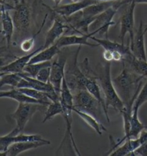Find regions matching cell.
Listing matches in <instances>:
<instances>
[{"mask_svg": "<svg viewBox=\"0 0 147 156\" xmlns=\"http://www.w3.org/2000/svg\"><path fill=\"white\" fill-rule=\"evenodd\" d=\"M20 91L24 92L30 97L38 100L42 105L47 106L52 102L46 92L40 91V90L32 89V88H19Z\"/></svg>", "mask_w": 147, "mask_h": 156, "instance_id": "cell-28", "label": "cell"}, {"mask_svg": "<svg viewBox=\"0 0 147 156\" xmlns=\"http://www.w3.org/2000/svg\"><path fill=\"white\" fill-rule=\"evenodd\" d=\"M96 2H98L96 0H80L76 2H71L67 5L54 7L53 9L49 7V9L55 14H58L61 17H68Z\"/></svg>", "mask_w": 147, "mask_h": 156, "instance_id": "cell-11", "label": "cell"}, {"mask_svg": "<svg viewBox=\"0 0 147 156\" xmlns=\"http://www.w3.org/2000/svg\"><path fill=\"white\" fill-rule=\"evenodd\" d=\"M145 32L142 21L140 22L138 30L134 33L133 40H130V49L134 56L138 59L147 60L146 47H145Z\"/></svg>", "mask_w": 147, "mask_h": 156, "instance_id": "cell-12", "label": "cell"}, {"mask_svg": "<svg viewBox=\"0 0 147 156\" xmlns=\"http://www.w3.org/2000/svg\"><path fill=\"white\" fill-rule=\"evenodd\" d=\"M0 98H9V99L16 100L18 102L41 104L38 100L30 97V96L24 94V92L20 91L19 88H12L11 90H7V91L1 90V92H0Z\"/></svg>", "mask_w": 147, "mask_h": 156, "instance_id": "cell-22", "label": "cell"}, {"mask_svg": "<svg viewBox=\"0 0 147 156\" xmlns=\"http://www.w3.org/2000/svg\"><path fill=\"white\" fill-rule=\"evenodd\" d=\"M22 77L20 73H1L0 87L9 85L12 88H17Z\"/></svg>", "mask_w": 147, "mask_h": 156, "instance_id": "cell-27", "label": "cell"}, {"mask_svg": "<svg viewBox=\"0 0 147 156\" xmlns=\"http://www.w3.org/2000/svg\"><path fill=\"white\" fill-rule=\"evenodd\" d=\"M63 112V108L62 105L61 100L60 101L51 102L47 106L46 111H45V117L43 119L42 122L44 123L47 120H51L57 115H62Z\"/></svg>", "mask_w": 147, "mask_h": 156, "instance_id": "cell-29", "label": "cell"}, {"mask_svg": "<svg viewBox=\"0 0 147 156\" xmlns=\"http://www.w3.org/2000/svg\"><path fill=\"white\" fill-rule=\"evenodd\" d=\"M116 1L113 2H98L82 10L83 15L86 17H95L98 14L105 12L112 6L115 5Z\"/></svg>", "mask_w": 147, "mask_h": 156, "instance_id": "cell-24", "label": "cell"}, {"mask_svg": "<svg viewBox=\"0 0 147 156\" xmlns=\"http://www.w3.org/2000/svg\"><path fill=\"white\" fill-rule=\"evenodd\" d=\"M96 33L94 32H90L89 34H84L81 35H75V34H71V35H63L62 36L59 40H57L56 44L59 48H63L65 47L72 46V45H86V46L90 47V48H97L99 47L98 43L93 44L88 42V40L90 37L94 36Z\"/></svg>", "mask_w": 147, "mask_h": 156, "instance_id": "cell-13", "label": "cell"}, {"mask_svg": "<svg viewBox=\"0 0 147 156\" xmlns=\"http://www.w3.org/2000/svg\"><path fill=\"white\" fill-rule=\"evenodd\" d=\"M14 10L13 21L15 28L20 32H26L31 21V14L24 0H15V5L11 7Z\"/></svg>", "mask_w": 147, "mask_h": 156, "instance_id": "cell-8", "label": "cell"}, {"mask_svg": "<svg viewBox=\"0 0 147 156\" xmlns=\"http://www.w3.org/2000/svg\"><path fill=\"white\" fill-rule=\"evenodd\" d=\"M47 14H46V16L45 17L44 20H43V22H42V26H41L40 30H39L36 34H35V35H33L32 37H30V38L26 39V40H23L21 42V44H20V49H21V50L22 51V52H29L32 50L33 48H34L35 39H36V37L38 35V34L40 33V32H41V30H42V28L43 27V26H44L45 21H46V20H47Z\"/></svg>", "mask_w": 147, "mask_h": 156, "instance_id": "cell-32", "label": "cell"}, {"mask_svg": "<svg viewBox=\"0 0 147 156\" xmlns=\"http://www.w3.org/2000/svg\"><path fill=\"white\" fill-rule=\"evenodd\" d=\"M61 48L57 46L56 43L48 47V48L42 49L38 53H37L35 56L32 57L30 59V63H38V62H43L51 61L55 55L59 54Z\"/></svg>", "mask_w": 147, "mask_h": 156, "instance_id": "cell-23", "label": "cell"}, {"mask_svg": "<svg viewBox=\"0 0 147 156\" xmlns=\"http://www.w3.org/2000/svg\"><path fill=\"white\" fill-rule=\"evenodd\" d=\"M50 73H51V66L45 67L41 69V70L36 75L37 79L43 83H47L50 82Z\"/></svg>", "mask_w": 147, "mask_h": 156, "instance_id": "cell-33", "label": "cell"}, {"mask_svg": "<svg viewBox=\"0 0 147 156\" xmlns=\"http://www.w3.org/2000/svg\"><path fill=\"white\" fill-rule=\"evenodd\" d=\"M123 5L122 0H118L115 5L96 16L94 21L89 27V30H90V32H94L96 34H105V37L108 39V32L109 27L116 24L115 22L113 21V17L116 14L119 8Z\"/></svg>", "mask_w": 147, "mask_h": 156, "instance_id": "cell-6", "label": "cell"}, {"mask_svg": "<svg viewBox=\"0 0 147 156\" xmlns=\"http://www.w3.org/2000/svg\"><path fill=\"white\" fill-rule=\"evenodd\" d=\"M90 40H94L96 43L102 47L104 50H108L110 51H118L123 54L124 56V58L126 57L129 56V55H132V52L130 49L129 45H125L124 44H122L121 42H113L108 40V39H99L97 38L96 37L92 36L90 37ZM124 60V59H123Z\"/></svg>", "mask_w": 147, "mask_h": 156, "instance_id": "cell-20", "label": "cell"}, {"mask_svg": "<svg viewBox=\"0 0 147 156\" xmlns=\"http://www.w3.org/2000/svg\"><path fill=\"white\" fill-rule=\"evenodd\" d=\"M129 1L130 2H131V1H133L136 5L137 4H147V0H129Z\"/></svg>", "mask_w": 147, "mask_h": 156, "instance_id": "cell-36", "label": "cell"}, {"mask_svg": "<svg viewBox=\"0 0 147 156\" xmlns=\"http://www.w3.org/2000/svg\"><path fill=\"white\" fill-rule=\"evenodd\" d=\"M147 102V80L144 85L142 86L141 89L138 92L137 97L134 102L133 108H132V114H138V110L141 107Z\"/></svg>", "mask_w": 147, "mask_h": 156, "instance_id": "cell-31", "label": "cell"}, {"mask_svg": "<svg viewBox=\"0 0 147 156\" xmlns=\"http://www.w3.org/2000/svg\"><path fill=\"white\" fill-rule=\"evenodd\" d=\"M65 58H59L53 61L51 65V73L50 77V83L53 85L55 91L61 97L62 85L65 76Z\"/></svg>", "mask_w": 147, "mask_h": 156, "instance_id": "cell-10", "label": "cell"}, {"mask_svg": "<svg viewBox=\"0 0 147 156\" xmlns=\"http://www.w3.org/2000/svg\"><path fill=\"white\" fill-rule=\"evenodd\" d=\"M122 63L123 69L119 75L113 78V83L126 110L132 113L134 102L141 89L142 80L144 77L126 67L124 61H122Z\"/></svg>", "mask_w": 147, "mask_h": 156, "instance_id": "cell-1", "label": "cell"}, {"mask_svg": "<svg viewBox=\"0 0 147 156\" xmlns=\"http://www.w3.org/2000/svg\"><path fill=\"white\" fill-rule=\"evenodd\" d=\"M78 1H80V0H70L71 2H78Z\"/></svg>", "mask_w": 147, "mask_h": 156, "instance_id": "cell-40", "label": "cell"}, {"mask_svg": "<svg viewBox=\"0 0 147 156\" xmlns=\"http://www.w3.org/2000/svg\"><path fill=\"white\" fill-rule=\"evenodd\" d=\"M52 65L51 61L43 62H38V63H30L24 67V71L22 73H26L27 75L30 76V77H35L41 69L47 67H50Z\"/></svg>", "mask_w": 147, "mask_h": 156, "instance_id": "cell-30", "label": "cell"}, {"mask_svg": "<svg viewBox=\"0 0 147 156\" xmlns=\"http://www.w3.org/2000/svg\"><path fill=\"white\" fill-rule=\"evenodd\" d=\"M136 4L131 1L120 20V34L119 38L121 43L124 44V40L126 34H129L130 40H133L134 36V11Z\"/></svg>", "mask_w": 147, "mask_h": 156, "instance_id": "cell-9", "label": "cell"}, {"mask_svg": "<svg viewBox=\"0 0 147 156\" xmlns=\"http://www.w3.org/2000/svg\"><path fill=\"white\" fill-rule=\"evenodd\" d=\"M131 67V69L137 75L147 78V60L138 59L132 54L124 58Z\"/></svg>", "mask_w": 147, "mask_h": 156, "instance_id": "cell-26", "label": "cell"}, {"mask_svg": "<svg viewBox=\"0 0 147 156\" xmlns=\"http://www.w3.org/2000/svg\"><path fill=\"white\" fill-rule=\"evenodd\" d=\"M144 32H145V33L147 32V24H146V26H145V27H144Z\"/></svg>", "mask_w": 147, "mask_h": 156, "instance_id": "cell-39", "label": "cell"}, {"mask_svg": "<svg viewBox=\"0 0 147 156\" xmlns=\"http://www.w3.org/2000/svg\"><path fill=\"white\" fill-rule=\"evenodd\" d=\"M68 29V26L67 24H64L58 18H54L53 25L46 33L45 43L43 44L44 49L55 44L57 40H59L61 37Z\"/></svg>", "mask_w": 147, "mask_h": 156, "instance_id": "cell-18", "label": "cell"}, {"mask_svg": "<svg viewBox=\"0 0 147 156\" xmlns=\"http://www.w3.org/2000/svg\"><path fill=\"white\" fill-rule=\"evenodd\" d=\"M46 105L38 103H24L19 102L17 108L13 113L10 114V118L14 119L16 122V126L11 132V135H17L22 133L28 124L29 120L39 110L44 109Z\"/></svg>", "mask_w": 147, "mask_h": 156, "instance_id": "cell-4", "label": "cell"}, {"mask_svg": "<svg viewBox=\"0 0 147 156\" xmlns=\"http://www.w3.org/2000/svg\"><path fill=\"white\" fill-rule=\"evenodd\" d=\"M1 19L2 24V34L5 37L7 47L9 48L11 44L12 36L14 34V27L13 18L10 15L9 9L6 7L5 4L3 1H2L1 6Z\"/></svg>", "mask_w": 147, "mask_h": 156, "instance_id": "cell-17", "label": "cell"}, {"mask_svg": "<svg viewBox=\"0 0 147 156\" xmlns=\"http://www.w3.org/2000/svg\"><path fill=\"white\" fill-rule=\"evenodd\" d=\"M53 2L55 3V7H57V6H59L60 4L62 2V0H53Z\"/></svg>", "mask_w": 147, "mask_h": 156, "instance_id": "cell-37", "label": "cell"}, {"mask_svg": "<svg viewBox=\"0 0 147 156\" xmlns=\"http://www.w3.org/2000/svg\"><path fill=\"white\" fill-rule=\"evenodd\" d=\"M45 140L39 134L26 135L20 133L17 135H11L9 133L2 135L0 137V153H4L9 148L12 144L18 142H26V141H45Z\"/></svg>", "mask_w": 147, "mask_h": 156, "instance_id": "cell-14", "label": "cell"}, {"mask_svg": "<svg viewBox=\"0 0 147 156\" xmlns=\"http://www.w3.org/2000/svg\"><path fill=\"white\" fill-rule=\"evenodd\" d=\"M20 74L22 77V79L20 81L17 88H32V89L40 90V91L46 92L52 102L60 101L61 97L50 82L45 83L40 81L36 77H30L24 73Z\"/></svg>", "mask_w": 147, "mask_h": 156, "instance_id": "cell-7", "label": "cell"}, {"mask_svg": "<svg viewBox=\"0 0 147 156\" xmlns=\"http://www.w3.org/2000/svg\"><path fill=\"white\" fill-rule=\"evenodd\" d=\"M82 46L79 45L74 55V59L69 68L65 69V80L72 94L82 90H86L87 77L84 75L78 63V57Z\"/></svg>", "mask_w": 147, "mask_h": 156, "instance_id": "cell-5", "label": "cell"}, {"mask_svg": "<svg viewBox=\"0 0 147 156\" xmlns=\"http://www.w3.org/2000/svg\"><path fill=\"white\" fill-rule=\"evenodd\" d=\"M144 142L140 137L137 138L128 139L119 147H117L114 151L109 153L108 155L112 156H127L128 154L138 148Z\"/></svg>", "mask_w": 147, "mask_h": 156, "instance_id": "cell-21", "label": "cell"}, {"mask_svg": "<svg viewBox=\"0 0 147 156\" xmlns=\"http://www.w3.org/2000/svg\"><path fill=\"white\" fill-rule=\"evenodd\" d=\"M111 62H106L103 64L102 70L100 75L97 77L99 85L103 94L105 105L107 108H112L120 113L125 110V105L122 102L116 90L113 83V78L111 77Z\"/></svg>", "mask_w": 147, "mask_h": 156, "instance_id": "cell-2", "label": "cell"}, {"mask_svg": "<svg viewBox=\"0 0 147 156\" xmlns=\"http://www.w3.org/2000/svg\"><path fill=\"white\" fill-rule=\"evenodd\" d=\"M98 2H113V1H118V0H96Z\"/></svg>", "mask_w": 147, "mask_h": 156, "instance_id": "cell-38", "label": "cell"}, {"mask_svg": "<svg viewBox=\"0 0 147 156\" xmlns=\"http://www.w3.org/2000/svg\"><path fill=\"white\" fill-rule=\"evenodd\" d=\"M128 155L132 156H147V142L143 143L135 151L131 152Z\"/></svg>", "mask_w": 147, "mask_h": 156, "instance_id": "cell-34", "label": "cell"}, {"mask_svg": "<svg viewBox=\"0 0 147 156\" xmlns=\"http://www.w3.org/2000/svg\"><path fill=\"white\" fill-rule=\"evenodd\" d=\"M44 49L43 45L35 50L33 52L27 54L24 56L17 57L15 60L9 63V64L3 65L1 67V73H21L24 71V67L29 64L30 59L37 53H38Z\"/></svg>", "mask_w": 147, "mask_h": 156, "instance_id": "cell-16", "label": "cell"}, {"mask_svg": "<svg viewBox=\"0 0 147 156\" xmlns=\"http://www.w3.org/2000/svg\"><path fill=\"white\" fill-rule=\"evenodd\" d=\"M73 112H75L86 124H88L91 128H93L99 135H101L103 131H107L106 128L103 126L102 123L96 119L94 116L87 113V112L80 111L75 108H73Z\"/></svg>", "mask_w": 147, "mask_h": 156, "instance_id": "cell-25", "label": "cell"}, {"mask_svg": "<svg viewBox=\"0 0 147 156\" xmlns=\"http://www.w3.org/2000/svg\"><path fill=\"white\" fill-rule=\"evenodd\" d=\"M51 142L48 140L45 141H26V142H18L12 144L7 151L0 153L1 156H17L23 152L29 150L36 149L38 147L50 145Z\"/></svg>", "mask_w": 147, "mask_h": 156, "instance_id": "cell-15", "label": "cell"}, {"mask_svg": "<svg viewBox=\"0 0 147 156\" xmlns=\"http://www.w3.org/2000/svg\"><path fill=\"white\" fill-rule=\"evenodd\" d=\"M103 57L106 62H111L112 60H113L112 51L104 50V52L103 53Z\"/></svg>", "mask_w": 147, "mask_h": 156, "instance_id": "cell-35", "label": "cell"}, {"mask_svg": "<svg viewBox=\"0 0 147 156\" xmlns=\"http://www.w3.org/2000/svg\"><path fill=\"white\" fill-rule=\"evenodd\" d=\"M73 105L75 108L94 116L98 120L103 115H105L100 102L87 90H79L73 94Z\"/></svg>", "mask_w": 147, "mask_h": 156, "instance_id": "cell-3", "label": "cell"}, {"mask_svg": "<svg viewBox=\"0 0 147 156\" xmlns=\"http://www.w3.org/2000/svg\"><path fill=\"white\" fill-rule=\"evenodd\" d=\"M97 77L96 76H92V77H87V80L86 83V88L90 93L96 98L97 100L100 102L101 105L103 107V111H104L105 119L108 122H110V119L108 116V110L105 105V99L102 96V90H101V86L99 85V83H97Z\"/></svg>", "mask_w": 147, "mask_h": 156, "instance_id": "cell-19", "label": "cell"}]
</instances>
